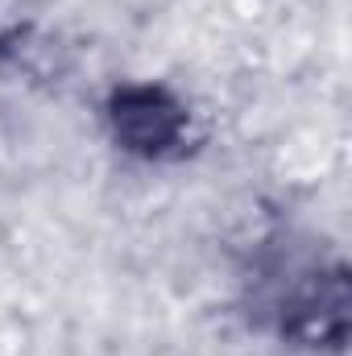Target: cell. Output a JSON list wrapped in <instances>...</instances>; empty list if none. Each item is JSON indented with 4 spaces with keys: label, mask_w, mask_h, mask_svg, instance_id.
<instances>
[{
    "label": "cell",
    "mask_w": 352,
    "mask_h": 356,
    "mask_svg": "<svg viewBox=\"0 0 352 356\" xmlns=\"http://www.w3.org/2000/svg\"><path fill=\"white\" fill-rule=\"evenodd\" d=\"M344 269L294 266L265 290V315L286 344L298 348H340L344 344Z\"/></svg>",
    "instance_id": "cell-2"
},
{
    "label": "cell",
    "mask_w": 352,
    "mask_h": 356,
    "mask_svg": "<svg viewBox=\"0 0 352 356\" xmlns=\"http://www.w3.org/2000/svg\"><path fill=\"white\" fill-rule=\"evenodd\" d=\"M99 116L112 145L137 162H178L195 145V112L166 83H116Z\"/></svg>",
    "instance_id": "cell-1"
}]
</instances>
